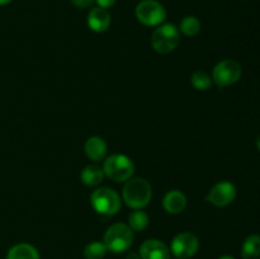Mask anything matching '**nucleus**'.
I'll return each instance as SVG.
<instances>
[{"instance_id":"4","label":"nucleus","mask_w":260,"mask_h":259,"mask_svg":"<svg viewBox=\"0 0 260 259\" xmlns=\"http://www.w3.org/2000/svg\"><path fill=\"white\" fill-rule=\"evenodd\" d=\"M180 40L179 28L173 23L157 25L151 36V46L157 53L167 55L177 48Z\"/></svg>"},{"instance_id":"23","label":"nucleus","mask_w":260,"mask_h":259,"mask_svg":"<svg viewBox=\"0 0 260 259\" xmlns=\"http://www.w3.org/2000/svg\"><path fill=\"white\" fill-rule=\"evenodd\" d=\"M126 259H141V256H140V253H136V251H131V253L127 255Z\"/></svg>"},{"instance_id":"12","label":"nucleus","mask_w":260,"mask_h":259,"mask_svg":"<svg viewBox=\"0 0 260 259\" xmlns=\"http://www.w3.org/2000/svg\"><path fill=\"white\" fill-rule=\"evenodd\" d=\"M162 206L168 213L178 215V213H182L187 207V197L180 190L173 189L164 196Z\"/></svg>"},{"instance_id":"26","label":"nucleus","mask_w":260,"mask_h":259,"mask_svg":"<svg viewBox=\"0 0 260 259\" xmlns=\"http://www.w3.org/2000/svg\"><path fill=\"white\" fill-rule=\"evenodd\" d=\"M256 146H258V149L260 150V135L258 136V139H256Z\"/></svg>"},{"instance_id":"17","label":"nucleus","mask_w":260,"mask_h":259,"mask_svg":"<svg viewBox=\"0 0 260 259\" xmlns=\"http://www.w3.org/2000/svg\"><path fill=\"white\" fill-rule=\"evenodd\" d=\"M201 30V22L198 18L193 17V15H188L184 17L180 22L179 25V32H182L184 36L188 37H193L197 36Z\"/></svg>"},{"instance_id":"24","label":"nucleus","mask_w":260,"mask_h":259,"mask_svg":"<svg viewBox=\"0 0 260 259\" xmlns=\"http://www.w3.org/2000/svg\"><path fill=\"white\" fill-rule=\"evenodd\" d=\"M10 2H12V0H0V5H7L9 4Z\"/></svg>"},{"instance_id":"25","label":"nucleus","mask_w":260,"mask_h":259,"mask_svg":"<svg viewBox=\"0 0 260 259\" xmlns=\"http://www.w3.org/2000/svg\"><path fill=\"white\" fill-rule=\"evenodd\" d=\"M218 259H235V258H234V256H231V255H222V256H220Z\"/></svg>"},{"instance_id":"18","label":"nucleus","mask_w":260,"mask_h":259,"mask_svg":"<svg viewBox=\"0 0 260 259\" xmlns=\"http://www.w3.org/2000/svg\"><path fill=\"white\" fill-rule=\"evenodd\" d=\"M149 216L141 210H135L128 216V226L132 231H144L149 226Z\"/></svg>"},{"instance_id":"1","label":"nucleus","mask_w":260,"mask_h":259,"mask_svg":"<svg viewBox=\"0 0 260 259\" xmlns=\"http://www.w3.org/2000/svg\"><path fill=\"white\" fill-rule=\"evenodd\" d=\"M152 197V188L144 178H131L122 189V198L128 207L141 210L146 207Z\"/></svg>"},{"instance_id":"10","label":"nucleus","mask_w":260,"mask_h":259,"mask_svg":"<svg viewBox=\"0 0 260 259\" xmlns=\"http://www.w3.org/2000/svg\"><path fill=\"white\" fill-rule=\"evenodd\" d=\"M140 256L141 259H170V250L161 240L149 239L142 243Z\"/></svg>"},{"instance_id":"11","label":"nucleus","mask_w":260,"mask_h":259,"mask_svg":"<svg viewBox=\"0 0 260 259\" xmlns=\"http://www.w3.org/2000/svg\"><path fill=\"white\" fill-rule=\"evenodd\" d=\"M88 25L93 32H106L111 25V14L103 8H93L88 14Z\"/></svg>"},{"instance_id":"13","label":"nucleus","mask_w":260,"mask_h":259,"mask_svg":"<svg viewBox=\"0 0 260 259\" xmlns=\"http://www.w3.org/2000/svg\"><path fill=\"white\" fill-rule=\"evenodd\" d=\"M85 154L91 161L98 163L106 157L107 155V144L102 137L99 136H91L86 140L85 146Z\"/></svg>"},{"instance_id":"21","label":"nucleus","mask_w":260,"mask_h":259,"mask_svg":"<svg viewBox=\"0 0 260 259\" xmlns=\"http://www.w3.org/2000/svg\"><path fill=\"white\" fill-rule=\"evenodd\" d=\"M73 3V5H75L76 8H81V9H85V8H89L91 4H93L95 0H70Z\"/></svg>"},{"instance_id":"14","label":"nucleus","mask_w":260,"mask_h":259,"mask_svg":"<svg viewBox=\"0 0 260 259\" xmlns=\"http://www.w3.org/2000/svg\"><path fill=\"white\" fill-rule=\"evenodd\" d=\"M104 172L103 168L98 167V165H86L83 169L80 174V179L83 184L88 185V187H96L101 184L104 179Z\"/></svg>"},{"instance_id":"2","label":"nucleus","mask_w":260,"mask_h":259,"mask_svg":"<svg viewBox=\"0 0 260 259\" xmlns=\"http://www.w3.org/2000/svg\"><path fill=\"white\" fill-rule=\"evenodd\" d=\"M103 243L112 253H124L131 248L132 243H134V231L126 223H113L107 229Z\"/></svg>"},{"instance_id":"15","label":"nucleus","mask_w":260,"mask_h":259,"mask_svg":"<svg viewBox=\"0 0 260 259\" xmlns=\"http://www.w3.org/2000/svg\"><path fill=\"white\" fill-rule=\"evenodd\" d=\"M7 259H40V253L30 244L20 243L9 249Z\"/></svg>"},{"instance_id":"20","label":"nucleus","mask_w":260,"mask_h":259,"mask_svg":"<svg viewBox=\"0 0 260 259\" xmlns=\"http://www.w3.org/2000/svg\"><path fill=\"white\" fill-rule=\"evenodd\" d=\"M190 83H192V85L194 86L197 90L205 91L211 88V85H212V79H211V76L208 75L207 73H205V71L197 70L192 74V76H190Z\"/></svg>"},{"instance_id":"3","label":"nucleus","mask_w":260,"mask_h":259,"mask_svg":"<svg viewBox=\"0 0 260 259\" xmlns=\"http://www.w3.org/2000/svg\"><path fill=\"white\" fill-rule=\"evenodd\" d=\"M106 177L116 183L127 182L135 173V165L128 156L123 154H114L107 157L103 164Z\"/></svg>"},{"instance_id":"5","label":"nucleus","mask_w":260,"mask_h":259,"mask_svg":"<svg viewBox=\"0 0 260 259\" xmlns=\"http://www.w3.org/2000/svg\"><path fill=\"white\" fill-rule=\"evenodd\" d=\"M91 207L96 213L103 216H114L121 210L119 195L108 187H101L91 193Z\"/></svg>"},{"instance_id":"9","label":"nucleus","mask_w":260,"mask_h":259,"mask_svg":"<svg viewBox=\"0 0 260 259\" xmlns=\"http://www.w3.org/2000/svg\"><path fill=\"white\" fill-rule=\"evenodd\" d=\"M236 197V188L233 183L223 180L218 182L210 189L208 195L206 196V201L216 207H225L230 205Z\"/></svg>"},{"instance_id":"16","label":"nucleus","mask_w":260,"mask_h":259,"mask_svg":"<svg viewBox=\"0 0 260 259\" xmlns=\"http://www.w3.org/2000/svg\"><path fill=\"white\" fill-rule=\"evenodd\" d=\"M260 255V235L253 234L244 240L241 246L243 259H258Z\"/></svg>"},{"instance_id":"6","label":"nucleus","mask_w":260,"mask_h":259,"mask_svg":"<svg viewBox=\"0 0 260 259\" xmlns=\"http://www.w3.org/2000/svg\"><path fill=\"white\" fill-rule=\"evenodd\" d=\"M137 20L147 27H157L167 18V10L156 0H142L135 10Z\"/></svg>"},{"instance_id":"22","label":"nucleus","mask_w":260,"mask_h":259,"mask_svg":"<svg viewBox=\"0 0 260 259\" xmlns=\"http://www.w3.org/2000/svg\"><path fill=\"white\" fill-rule=\"evenodd\" d=\"M117 0H95V3L98 4L99 8H103V9H108V8H112L114 4H116Z\"/></svg>"},{"instance_id":"19","label":"nucleus","mask_w":260,"mask_h":259,"mask_svg":"<svg viewBox=\"0 0 260 259\" xmlns=\"http://www.w3.org/2000/svg\"><path fill=\"white\" fill-rule=\"evenodd\" d=\"M108 249L103 241H93L84 248V256L85 259H103Z\"/></svg>"},{"instance_id":"8","label":"nucleus","mask_w":260,"mask_h":259,"mask_svg":"<svg viewBox=\"0 0 260 259\" xmlns=\"http://www.w3.org/2000/svg\"><path fill=\"white\" fill-rule=\"evenodd\" d=\"M200 249V240L193 233H180L173 239L170 250L178 259H189L197 254Z\"/></svg>"},{"instance_id":"7","label":"nucleus","mask_w":260,"mask_h":259,"mask_svg":"<svg viewBox=\"0 0 260 259\" xmlns=\"http://www.w3.org/2000/svg\"><path fill=\"white\" fill-rule=\"evenodd\" d=\"M241 76V66L235 60H222L213 68L212 79L220 88L235 84Z\"/></svg>"}]
</instances>
